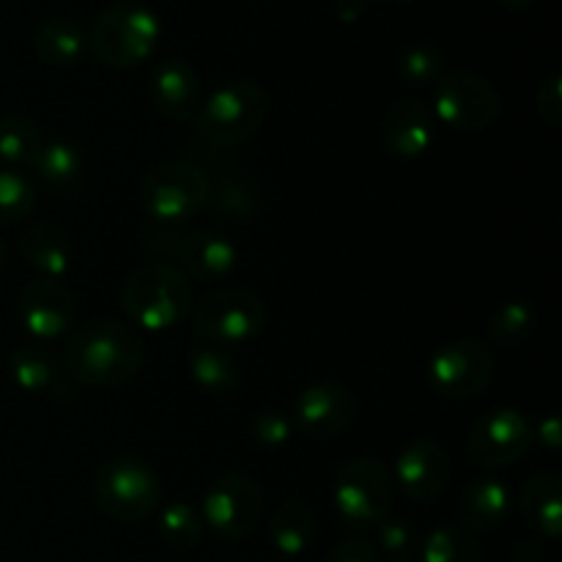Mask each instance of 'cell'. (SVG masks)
<instances>
[{
	"mask_svg": "<svg viewBox=\"0 0 562 562\" xmlns=\"http://www.w3.org/2000/svg\"><path fill=\"white\" fill-rule=\"evenodd\" d=\"M143 360L140 335L119 322L82 324L64 349L66 373L86 387H119L137 376Z\"/></svg>",
	"mask_w": 562,
	"mask_h": 562,
	"instance_id": "1",
	"label": "cell"
},
{
	"mask_svg": "<svg viewBox=\"0 0 562 562\" xmlns=\"http://www.w3.org/2000/svg\"><path fill=\"white\" fill-rule=\"evenodd\" d=\"M162 38V20L140 0H119L99 11L88 31L93 55L110 69H132L157 49Z\"/></svg>",
	"mask_w": 562,
	"mask_h": 562,
	"instance_id": "2",
	"label": "cell"
},
{
	"mask_svg": "<svg viewBox=\"0 0 562 562\" xmlns=\"http://www.w3.org/2000/svg\"><path fill=\"white\" fill-rule=\"evenodd\" d=\"M121 307L148 333H165L190 316L192 285L181 269L165 261L140 267L121 289Z\"/></svg>",
	"mask_w": 562,
	"mask_h": 562,
	"instance_id": "3",
	"label": "cell"
},
{
	"mask_svg": "<svg viewBox=\"0 0 562 562\" xmlns=\"http://www.w3.org/2000/svg\"><path fill=\"white\" fill-rule=\"evenodd\" d=\"M269 113V97L261 86L234 80L220 86L195 113V130L209 146L234 148L258 135Z\"/></svg>",
	"mask_w": 562,
	"mask_h": 562,
	"instance_id": "4",
	"label": "cell"
},
{
	"mask_svg": "<svg viewBox=\"0 0 562 562\" xmlns=\"http://www.w3.org/2000/svg\"><path fill=\"white\" fill-rule=\"evenodd\" d=\"M97 503L110 519L121 525H137L159 508L162 483L157 472L135 456H115L104 461L93 481Z\"/></svg>",
	"mask_w": 562,
	"mask_h": 562,
	"instance_id": "5",
	"label": "cell"
},
{
	"mask_svg": "<svg viewBox=\"0 0 562 562\" xmlns=\"http://www.w3.org/2000/svg\"><path fill=\"white\" fill-rule=\"evenodd\" d=\"M209 206V181L190 159L162 162L140 181V209L157 223H184Z\"/></svg>",
	"mask_w": 562,
	"mask_h": 562,
	"instance_id": "6",
	"label": "cell"
},
{
	"mask_svg": "<svg viewBox=\"0 0 562 562\" xmlns=\"http://www.w3.org/2000/svg\"><path fill=\"white\" fill-rule=\"evenodd\" d=\"M333 499L349 527H379L393 508V477L376 459H355L338 472Z\"/></svg>",
	"mask_w": 562,
	"mask_h": 562,
	"instance_id": "7",
	"label": "cell"
},
{
	"mask_svg": "<svg viewBox=\"0 0 562 562\" xmlns=\"http://www.w3.org/2000/svg\"><path fill=\"white\" fill-rule=\"evenodd\" d=\"M267 324V307L256 294L241 289H220L195 307L198 340L209 346H236L256 338Z\"/></svg>",
	"mask_w": 562,
	"mask_h": 562,
	"instance_id": "8",
	"label": "cell"
},
{
	"mask_svg": "<svg viewBox=\"0 0 562 562\" xmlns=\"http://www.w3.org/2000/svg\"><path fill=\"white\" fill-rule=\"evenodd\" d=\"M146 250L198 280L225 278L239 258L236 247L212 231H151L146 234Z\"/></svg>",
	"mask_w": 562,
	"mask_h": 562,
	"instance_id": "9",
	"label": "cell"
},
{
	"mask_svg": "<svg viewBox=\"0 0 562 562\" xmlns=\"http://www.w3.org/2000/svg\"><path fill=\"white\" fill-rule=\"evenodd\" d=\"M503 102L488 80L472 71H445L434 88V110L442 124L461 132H481L497 121Z\"/></svg>",
	"mask_w": 562,
	"mask_h": 562,
	"instance_id": "10",
	"label": "cell"
},
{
	"mask_svg": "<svg viewBox=\"0 0 562 562\" xmlns=\"http://www.w3.org/2000/svg\"><path fill=\"white\" fill-rule=\"evenodd\" d=\"M494 376V357L481 340L459 338L428 362V382L445 398H475Z\"/></svg>",
	"mask_w": 562,
	"mask_h": 562,
	"instance_id": "11",
	"label": "cell"
},
{
	"mask_svg": "<svg viewBox=\"0 0 562 562\" xmlns=\"http://www.w3.org/2000/svg\"><path fill=\"white\" fill-rule=\"evenodd\" d=\"M263 516V494L252 477L225 475L209 486L203 497V519L217 536L241 541L250 536Z\"/></svg>",
	"mask_w": 562,
	"mask_h": 562,
	"instance_id": "12",
	"label": "cell"
},
{
	"mask_svg": "<svg viewBox=\"0 0 562 562\" xmlns=\"http://www.w3.org/2000/svg\"><path fill=\"white\" fill-rule=\"evenodd\" d=\"M532 428L516 409H494L472 426L467 453L472 464L483 470H505L527 456L532 445Z\"/></svg>",
	"mask_w": 562,
	"mask_h": 562,
	"instance_id": "13",
	"label": "cell"
},
{
	"mask_svg": "<svg viewBox=\"0 0 562 562\" xmlns=\"http://www.w3.org/2000/svg\"><path fill=\"white\" fill-rule=\"evenodd\" d=\"M16 316L33 338L55 340L75 324V296L60 280L36 278L22 285L16 296Z\"/></svg>",
	"mask_w": 562,
	"mask_h": 562,
	"instance_id": "14",
	"label": "cell"
},
{
	"mask_svg": "<svg viewBox=\"0 0 562 562\" xmlns=\"http://www.w3.org/2000/svg\"><path fill=\"white\" fill-rule=\"evenodd\" d=\"M357 401L335 382H318L302 390L294 406V426L307 439H335L355 423Z\"/></svg>",
	"mask_w": 562,
	"mask_h": 562,
	"instance_id": "15",
	"label": "cell"
},
{
	"mask_svg": "<svg viewBox=\"0 0 562 562\" xmlns=\"http://www.w3.org/2000/svg\"><path fill=\"white\" fill-rule=\"evenodd\" d=\"M395 481L415 503H434L448 488L450 459L431 437L412 439L395 459Z\"/></svg>",
	"mask_w": 562,
	"mask_h": 562,
	"instance_id": "16",
	"label": "cell"
},
{
	"mask_svg": "<svg viewBox=\"0 0 562 562\" xmlns=\"http://www.w3.org/2000/svg\"><path fill=\"white\" fill-rule=\"evenodd\" d=\"M148 93L159 115L170 121H190L201 108V75L187 60L168 58L151 71Z\"/></svg>",
	"mask_w": 562,
	"mask_h": 562,
	"instance_id": "17",
	"label": "cell"
},
{
	"mask_svg": "<svg viewBox=\"0 0 562 562\" xmlns=\"http://www.w3.org/2000/svg\"><path fill=\"white\" fill-rule=\"evenodd\" d=\"M212 154H206L203 148H195L190 162L198 165L203 170L209 181V206H214L217 212L231 214V217H250L258 212V195L234 168H231L228 159L223 157V148L209 146Z\"/></svg>",
	"mask_w": 562,
	"mask_h": 562,
	"instance_id": "18",
	"label": "cell"
},
{
	"mask_svg": "<svg viewBox=\"0 0 562 562\" xmlns=\"http://www.w3.org/2000/svg\"><path fill=\"white\" fill-rule=\"evenodd\" d=\"M437 121L420 99H401L387 110L382 124V146L393 157L417 159L431 148Z\"/></svg>",
	"mask_w": 562,
	"mask_h": 562,
	"instance_id": "19",
	"label": "cell"
},
{
	"mask_svg": "<svg viewBox=\"0 0 562 562\" xmlns=\"http://www.w3.org/2000/svg\"><path fill=\"white\" fill-rule=\"evenodd\" d=\"M514 510V494L497 477H477L461 492L459 516L470 532L497 530Z\"/></svg>",
	"mask_w": 562,
	"mask_h": 562,
	"instance_id": "20",
	"label": "cell"
},
{
	"mask_svg": "<svg viewBox=\"0 0 562 562\" xmlns=\"http://www.w3.org/2000/svg\"><path fill=\"white\" fill-rule=\"evenodd\" d=\"M519 514L525 525L538 536L560 538L562 532V483L560 475L554 472H541V475L530 477L521 488L519 497Z\"/></svg>",
	"mask_w": 562,
	"mask_h": 562,
	"instance_id": "21",
	"label": "cell"
},
{
	"mask_svg": "<svg viewBox=\"0 0 562 562\" xmlns=\"http://www.w3.org/2000/svg\"><path fill=\"white\" fill-rule=\"evenodd\" d=\"M20 256L44 278L60 280L71 269V241L55 225L38 223L20 236Z\"/></svg>",
	"mask_w": 562,
	"mask_h": 562,
	"instance_id": "22",
	"label": "cell"
},
{
	"mask_svg": "<svg viewBox=\"0 0 562 562\" xmlns=\"http://www.w3.org/2000/svg\"><path fill=\"white\" fill-rule=\"evenodd\" d=\"M9 371L16 387L33 395H53V398H66L71 393L69 382H66L64 371L58 362L36 346H22L9 357Z\"/></svg>",
	"mask_w": 562,
	"mask_h": 562,
	"instance_id": "23",
	"label": "cell"
},
{
	"mask_svg": "<svg viewBox=\"0 0 562 562\" xmlns=\"http://www.w3.org/2000/svg\"><path fill=\"white\" fill-rule=\"evenodd\" d=\"M86 27L71 16H53L36 31L33 47L47 66H75L86 53Z\"/></svg>",
	"mask_w": 562,
	"mask_h": 562,
	"instance_id": "24",
	"label": "cell"
},
{
	"mask_svg": "<svg viewBox=\"0 0 562 562\" xmlns=\"http://www.w3.org/2000/svg\"><path fill=\"white\" fill-rule=\"evenodd\" d=\"M313 536H316V519L302 503L280 505L272 519H269L272 547L285 558H300L302 552H307Z\"/></svg>",
	"mask_w": 562,
	"mask_h": 562,
	"instance_id": "25",
	"label": "cell"
},
{
	"mask_svg": "<svg viewBox=\"0 0 562 562\" xmlns=\"http://www.w3.org/2000/svg\"><path fill=\"white\" fill-rule=\"evenodd\" d=\"M190 376L201 390L212 395L231 393L239 382V366H236L234 355L220 346L201 344L198 349L190 351Z\"/></svg>",
	"mask_w": 562,
	"mask_h": 562,
	"instance_id": "26",
	"label": "cell"
},
{
	"mask_svg": "<svg viewBox=\"0 0 562 562\" xmlns=\"http://www.w3.org/2000/svg\"><path fill=\"white\" fill-rule=\"evenodd\" d=\"M423 562H481V547L467 527L442 525L423 541Z\"/></svg>",
	"mask_w": 562,
	"mask_h": 562,
	"instance_id": "27",
	"label": "cell"
},
{
	"mask_svg": "<svg viewBox=\"0 0 562 562\" xmlns=\"http://www.w3.org/2000/svg\"><path fill=\"white\" fill-rule=\"evenodd\" d=\"M42 146L44 140L36 121L25 119V115H9V119L0 121V159L3 162L31 168Z\"/></svg>",
	"mask_w": 562,
	"mask_h": 562,
	"instance_id": "28",
	"label": "cell"
},
{
	"mask_svg": "<svg viewBox=\"0 0 562 562\" xmlns=\"http://www.w3.org/2000/svg\"><path fill=\"white\" fill-rule=\"evenodd\" d=\"M31 170L42 181L53 187H66L71 181L80 179L82 173V157L75 146L69 143H44L42 151L31 162Z\"/></svg>",
	"mask_w": 562,
	"mask_h": 562,
	"instance_id": "29",
	"label": "cell"
},
{
	"mask_svg": "<svg viewBox=\"0 0 562 562\" xmlns=\"http://www.w3.org/2000/svg\"><path fill=\"white\" fill-rule=\"evenodd\" d=\"M159 536L168 547L187 552L195 549L203 538V519L198 510L187 503H170L159 516Z\"/></svg>",
	"mask_w": 562,
	"mask_h": 562,
	"instance_id": "30",
	"label": "cell"
},
{
	"mask_svg": "<svg viewBox=\"0 0 562 562\" xmlns=\"http://www.w3.org/2000/svg\"><path fill=\"white\" fill-rule=\"evenodd\" d=\"M536 327V311H532L530 302L514 300L505 302L503 307L492 313V322H488V335L492 340H497L499 346H516L527 338Z\"/></svg>",
	"mask_w": 562,
	"mask_h": 562,
	"instance_id": "31",
	"label": "cell"
},
{
	"mask_svg": "<svg viewBox=\"0 0 562 562\" xmlns=\"http://www.w3.org/2000/svg\"><path fill=\"white\" fill-rule=\"evenodd\" d=\"M36 206L31 179L11 168H0V225H14Z\"/></svg>",
	"mask_w": 562,
	"mask_h": 562,
	"instance_id": "32",
	"label": "cell"
},
{
	"mask_svg": "<svg viewBox=\"0 0 562 562\" xmlns=\"http://www.w3.org/2000/svg\"><path fill=\"white\" fill-rule=\"evenodd\" d=\"M398 71L415 86H428V82L437 86L439 77L445 75V58L431 44H412L398 55Z\"/></svg>",
	"mask_w": 562,
	"mask_h": 562,
	"instance_id": "33",
	"label": "cell"
},
{
	"mask_svg": "<svg viewBox=\"0 0 562 562\" xmlns=\"http://www.w3.org/2000/svg\"><path fill=\"white\" fill-rule=\"evenodd\" d=\"M379 547H382V552L387 554L390 560H409L417 549L415 527L404 519L382 521V525H379Z\"/></svg>",
	"mask_w": 562,
	"mask_h": 562,
	"instance_id": "34",
	"label": "cell"
},
{
	"mask_svg": "<svg viewBox=\"0 0 562 562\" xmlns=\"http://www.w3.org/2000/svg\"><path fill=\"white\" fill-rule=\"evenodd\" d=\"M250 431L256 437V442L267 445V448H278V445H285L294 434V420H291L285 412L280 409H267L261 415L252 417Z\"/></svg>",
	"mask_w": 562,
	"mask_h": 562,
	"instance_id": "35",
	"label": "cell"
},
{
	"mask_svg": "<svg viewBox=\"0 0 562 562\" xmlns=\"http://www.w3.org/2000/svg\"><path fill=\"white\" fill-rule=\"evenodd\" d=\"M536 104H538V113H541V119L547 121L549 126H554V130H560L562 126V80H560V75L547 77V80L541 82V88H538V93H536Z\"/></svg>",
	"mask_w": 562,
	"mask_h": 562,
	"instance_id": "36",
	"label": "cell"
},
{
	"mask_svg": "<svg viewBox=\"0 0 562 562\" xmlns=\"http://www.w3.org/2000/svg\"><path fill=\"white\" fill-rule=\"evenodd\" d=\"M327 562H379V549L360 536H349L329 552Z\"/></svg>",
	"mask_w": 562,
	"mask_h": 562,
	"instance_id": "37",
	"label": "cell"
},
{
	"mask_svg": "<svg viewBox=\"0 0 562 562\" xmlns=\"http://www.w3.org/2000/svg\"><path fill=\"white\" fill-rule=\"evenodd\" d=\"M538 439H541V445H547L549 450H558L562 445V423L558 415H549L543 417L541 423H538Z\"/></svg>",
	"mask_w": 562,
	"mask_h": 562,
	"instance_id": "38",
	"label": "cell"
},
{
	"mask_svg": "<svg viewBox=\"0 0 562 562\" xmlns=\"http://www.w3.org/2000/svg\"><path fill=\"white\" fill-rule=\"evenodd\" d=\"M366 9H368V0H338V3H335V14H338V20L344 22L360 20V16L366 14Z\"/></svg>",
	"mask_w": 562,
	"mask_h": 562,
	"instance_id": "39",
	"label": "cell"
},
{
	"mask_svg": "<svg viewBox=\"0 0 562 562\" xmlns=\"http://www.w3.org/2000/svg\"><path fill=\"white\" fill-rule=\"evenodd\" d=\"M505 5H510V9H527V5H532L536 0H503Z\"/></svg>",
	"mask_w": 562,
	"mask_h": 562,
	"instance_id": "40",
	"label": "cell"
},
{
	"mask_svg": "<svg viewBox=\"0 0 562 562\" xmlns=\"http://www.w3.org/2000/svg\"><path fill=\"white\" fill-rule=\"evenodd\" d=\"M3 267H5V245L0 241V272H3Z\"/></svg>",
	"mask_w": 562,
	"mask_h": 562,
	"instance_id": "41",
	"label": "cell"
},
{
	"mask_svg": "<svg viewBox=\"0 0 562 562\" xmlns=\"http://www.w3.org/2000/svg\"><path fill=\"white\" fill-rule=\"evenodd\" d=\"M390 3H401V0H390Z\"/></svg>",
	"mask_w": 562,
	"mask_h": 562,
	"instance_id": "42",
	"label": "cell"
}]
</instances>
